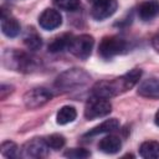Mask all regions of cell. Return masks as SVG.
I'll return each instance as SVG.
<instances>
[{
  "mask_svg": "<svg viewBox=\"0 0 159 159\" xmlns=\"http://www.w3.org/2000/svg\"><path fill=\"white\" fill-rule=\"evenodd\" d=\"M1 154L6 158H16L17 155H20L19 152V147L16 145V143H14L12 140H5L1 143L0 147Z\"/></svg>",
  "mask_w": 159,
  "mask_h": 159,
  "instance_id": "20",
  "label": "cell"
},
{
  "mask_svg": "<svg viewBox=\"0 0 159 159\" xmlns=\"http://www.w3.org/2000/svg\"><path fill=\"white\" fill-rule=\"evenodd\" d=\"M1 31L5 36L11 37V39L16 37L21 31V26L19 21L14 16L7 14L5 9L1 10Z\"/></svg>",
  "mask_w": 159,
  "mask_h": 159,
  "instance_id": "11",
  "label": "cell"
},
{
  "mask_svg": "<svg viewBox=\"0 0 159 159\" xmlns=\"http://www.w3.org/2000/svg\"><path fill=\"white\" fill-rule=\"evenodd\" d=\"M12 92H14V86H11V84H1V87H0V99L4 101Z\"/></svg>",
  "mask_w": 159,
  "mask_h": 159,
  "instance_id": "24",
  "label": "cell"
},
{
  "mask_svg": "<svg viewBox=\"0 0 159 159\" xmlns=\"http://www.w3.org/2000/svg\"><path fill=\"white\" fill-rule=\"evenodd\" d=\"M63 155L70 159H86V158L91 157V152L84 148H72V149L66 150L63 153Z\"/></svg>",
  "mask_w": 159,
  "mask_h": 159,
  "instance_id": "23",
  "label": "cell"
},
{
  "mask_svg": "<svg viewBox=\"0 0 159 159\" xmlns=\"http://www.w3.org/2000/svg\"><path fill=\"white\" fill-rule=\"evenodd\" d=\"M48 149L45 138H32L24 144L20 155L22 158H45L48 154Z\"/></svg>",
  "mask_w": 159,
  "mask_h": 159,
  "instance_id": "8",
  "label": "cell"
},
{
  "mask_svg": "<svg viewBox=\"0 0 159 159\" xmlns=\"http://www.w3.org/2000/svg\"><path fill=\"white\" fill-rule=\"evenodd\" d=\"M117 7V0H96L94 2H92L91 16L97 21H102L111 17L116 12Z\"/></svg>",
  "mask_w": 159,
  "mask_h": 159,
  "instance_id": "9",
  "label": "cell"
},
{
  "mask_svg": "<svg viewBox=\"0 0 159 159\" xmlns=\"http://www.w3.org/2000/svg\"><path fill=\"white\" fill-rule=\"evenodd\" d=\"M93 45H94L93 36L88 34H82L72 37L68 51L80 60H87L92 53Z\"/></svg>",
  "mask_w": 159,
  "mask_h": 159,
  "instance_id": "6",
  "label": "cell"
},
{
  "mask_svg": "<svg viewBox=\"0 0 159 159\" xmlns=\"http://www.w3.org/2000/svg\"><path fill=\"white\" fill-rule=\"evenodd\" d=\"M45 140H46L48 148H51L53 150L61 149L66 143L65 137L62 134H58V133H53V134H50V135L45 137Z\"/></svg>",
  "mask_w": 159,
  "mask_h": 159,
  "instance_id": "21",
  "label": "cell"
},
{
  "mask_svg": "<svg viewBox=\"0 0 159 159\" xmlns=\"http://www.w3.org/2000/svg\"><path fill=\"white\" fill-rule=\"evenodd\" d=\"M119 128V120L117 118H111V119H107L104 120L103 123H101L99 125L92 128L89 132H87L84 134V137H94V135H98V134H103V133H111V132H114Z\"/></svg>",
  "mask_w": 159,
  "mask_h": 159,
  "instance_id": "14",
  "label": "cell"
},
{
  "mask_svg": "<svg viewBox=\"0 0 159 159\" xmlns=\"http://www.w3.org/2000/svg\"><path fill=\"white\" fill-rule=\"evenodd\" d=\"M24 43L29 50L36 51V50H39L41 47L42 40H41L40 35L31 27V29H27V31H26V34L24 36Z\"/></svg>",
  "mask_w": 159,
  "mask_h": 159,
  "instance_id": "19",
  "label": "cell"
},
{
  "mask_svg": "<svg viewBox=\"0 0 159 159\" xmlns=\"http://www.w3.org/2000/svg\"><path fill=\"white\" fill-rule=\"evenodd\" d=\"M91 80V76L81 68H70L57 76L55 86L60 91H73L75 88L86 86Z\"/></svg>",
  "mask_w": 159,
  "mask_h": 159,
  "instance_id": "2",
  "label": "cell"
},
{
  "mask_svg": "<svg viewBox=\"0 0 159 159\" xmlns=\"http://www.w3.org/2000/svg\"><path fill=\"white\" fill-rule=\"evenodd\" d=\"M39 24L43 30L51 31V30H55V29L61 26L62 16H61L60 11L48 7L41 12L40 17H39Z\"/></svg>",
  "mask_w": 159,
  "mask_h": 159,
  "instance_id": "10",
  "label": "cell"
},
{
  "mask_svg": "<svg viewBox=\"0 0 159 159\" xmlns=\"http://www.w3.org/2000/svg\"><path fill=\"white\" fill-rule=\"evenodd\" d=\"M152 45H153V47L159 52V34L155 35V36L153 37V40H152Z\"/></svg>",
  "mask_w": 159,
  "mask_h": 159,
  "instance_id": "25",
  "label": "cell"
},
{
  "mask_svg": "<svg viewBox=\"0 0 159 159\" xmlns=\"http://www.w3.org/2000/svg\"><path fill=\"white\" fill-rule=\"evenodd\" d=\"M72 37H73V35H71V34H63V35L56 37L48 45V51L52 53H56V52H62L65 50H68Z\"/></svg>",
  "mask_w": 159,
  "mask_h": 159,
  "instance_id": "18",
  "label": "cell"
},
{
  "mask_svg": "<svg viewBox=\"0 0 159 159\" xmlns=\"http://www.w3.org/2000/svg\"><path fill=\"white\" fill-rule=\"evenodd\" d=\"M77 117V111L75 107L72 106H63L60 108V111L56 114V122L60 125H65L68 124L71 122H73Z\"/></svg>",
  "mask_w": 159,
  "mask_h": 159,
  "instance_id": "17",
  "label": "cell"
},
{
  "mask_svg": "<svg viewBox=\"0 0 159 159\" xmlns=\"http://www.w3.org/2000/svg\"><path fill=\"white\" fill-rule=\"evenodd\" d=\"M154 122H155V124L159 127V109L157 111V113H155V117H154Z\"/></svg>",
  "mask_w": 159,
  "mask_h": 159,
  "instance_id": "26",
  "label": "cell"
},
{
  "mask_svg": "<svg viewBox=\"0 0 159 159\" xmlns=\"http://www.w3.org/2000/svg\"><path fill=\"white\" fill-rule=\"evenodd\" d=\"M140 157L145 159H157L159 158V142L157 140H147L143 142L139 147Z\"/></svg>",
  "mask_w": 159,
  "mask_h": 159,
  "instance_id": "16",
  "label": "cell"
},
{
  "mask_svg": "<svg viewBox=\"0 0 159 159\" xmlns=\"http://www.w3.org/2000/svg\"><path fill=\"white\" fill-rule=\"evenodd\" d=\"M159 15V2L154 0L144 1L138 7V16L143 21H149Z\"/></svg>",
  "mask_w": 159,
  "mask_h": 159,
  "instance_id": "12",
  "label": "cell"
},
{
  "mask_svg": "<svg viewBox=\"0 0 159 159\" xmlns=\"http://www.w3.org/2000/svg\"><path fill=\"white\" fill-rule=\"evenodd\" d=\"M138 93L148 98H159V81L155 78L143 81L139 86Z\"/></svg>",
  "mask_w": 159,
  "mask_h": 159,
  "instance_id": "15",
  "label": "cell"
},
{
  "mask_svg": "<svg viewBox=\"0 0 159 159\" xmlns=\"http://www.w3.org/2000/svg\"><path fill=\"white\" fill-rule=\"evenodd\" d=\"M53 5L63 11H75L80 7V0H53Z\"/></svg>",
  "mask_w": 159,
  "mask_h": 159,
  "instance_id": "22",
  "label": "cell"
},
{
  "mask_svg": "<svg viewBox=\"0 0 159 159\" xmlns=\"http://www.w3.org/2000/svg\"><path fill=\"white\" fill-rule=\"evenodd\" d=\"M88 1H91V2H94V1H96V0H88Z\"/></svg>",
  "mask_w": 159,
  "mask_h": 159,
  "instance_id": "27",
  "label": "cell"
},
{
  "mask_svg": "<svg viewBox=\"0 0 159 159\" xmlns=\"http://www.w3.org/2000/svg\"><path fill=\"white\" fill-rule=\"evenodd\" d=\"M2 65L9 70L19 72H31L36 67V61L26 52L12 48L6 50L2 53Z\"/></svg>",
  "mask_w": 159,
  "mask_h": 159,
  "instance_id": "3",
  "label": "cell"
},
{
  "mask_svg": "<svg viewBox=\"0 0 159 159\" xmlns=\"http://www.w3.org/2000/svg\"><path fill=\"white\" fill-rule=\"evenodd\" d=\"M128 43L123 37L119 36H104L98 46V53L104 60H111L117 55L127 52Z\"/></svg>",
  "mask_w": 159,
  "mask_h": 159,
  "instance_id": "4",
  "label": "cell"
},
{
  "mask_svg": "<svg viewBox=\"0 0 159 159\" xmlns=\"http://www.w3.org/2000/svg\"><path fill=\"white\" fill-rule=\"evenodd\" d=\"M98 149L106 154H116L122 149V142L117 135H107L98 143Z\"/></svg>",
  "mask_w": 159,
  "mask_h": 159,
  "instance_id": "13",
  "label": "cell"
},
{
  "mask_svg": "<svg viewBox=\"0 0 159 159\" xmlns=\"http://www.w3.org/2000/svg\"><path fill=\"white\" fill-rule=\"evenodd\" d=\"M52 98V93L43 87H35L24 94V104L29 109H36L45 106Z\"/></svg>",
  "mask_w": 159,
  "mask_h": 159,
  "instance_id": "7",
  "label": "cell"
},
{
  "mask_svg": "<svg viewBox=\"0 0 159 159\" xmlns=\"http://www.w3.org/2000/svg\"><path fill=\"white\" fill-rule=\"evenodd\" d=\"M140 77H142V70L133 68L120 77H117L113 80L98 81L92 87V94L109 99L112 97H116L120 93H124V92L132 89L139 82Z\"/></svg>",
  "mask_w": 159,
  "mask_h": 159,
  "instance_id": "1",
  "label": "cell"
},
{
  "mask_svg": "<svg viewBox=\"0 0 159 159\" xmlns=\"http://www.w3.org/2000/svg\"><path fill=\"white\" fill-rule=\"evenodd\" d=\"M111 111H112V104L108 99L92 96L84 106V117L88 120H93L108 116Z\"/></svg>",
  "mask_w": 159,
  "mask_h": 159,
  "instance_id": "5",
  "label": "cell"
}]
</instances>
